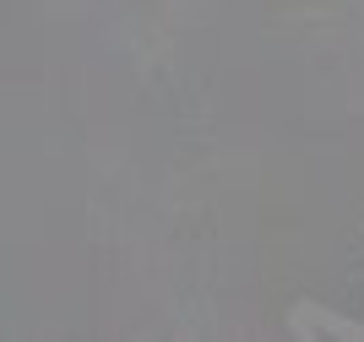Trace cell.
<instances>
[{"mask_svg": "<svg viewBox=\"0 0 364 342\" xmlns=\"http://www.w3.org/2000/svg\"><path fill=\"white\" fill-rule=\"evenodd\" d=\"M289 331H294V337H310V331L364 337V326H359V321H348V315H337V310H321L316 299H304V304H294V310H289Z\"/></svg>", "mask_w": 364, "mask_h": 342, "instance_id": "cell-1", "label": "cell"}]
</instances>
